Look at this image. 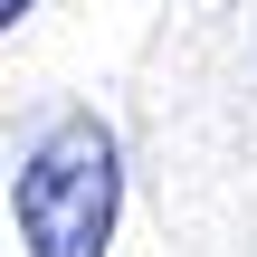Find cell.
<instances>
[{"mask_svg":"<svg viewBox=\"0 0 257 257\" xmlns=\"http://www.w3.org/2000/svg\"><path fill=\"white\" fill-rule=\"evenodd\" d=\"M124 210V153L105 114H57L10 172V219L29 257H105Z\"/></svg>","mask_w":257,"mask_h":257,"instance_id":"1","label":"cell"},{"mask_svg":"<svg viewBox=\"0 0 257 257\" xmlns=\"http://www.w3.org/2000/svg\"><path fill=\"white\" fill-rule=\"evenodd\" d=\"M29 10H38V0H0V29H19V19H29Z\"/></svg>","mask_w":257,"mask_h":257,"instance_id":"2","label":"cell"}]
</instances>
